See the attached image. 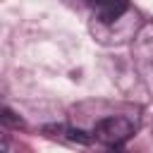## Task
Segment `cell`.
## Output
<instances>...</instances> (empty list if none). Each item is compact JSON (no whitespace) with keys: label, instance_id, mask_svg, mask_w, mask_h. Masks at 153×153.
Segmentation results:
<instances>
[{"label":"cell","instance_id":"3","mask_svg":"<svg viewBox=\"0 0 153 153\" xmlns=\"http://www.w3.org/2000/svg\"><path fill=\"white\" fill-rule=\"evenodd\" d=\"M0 120H2V124H7V127H14V129L24 127V120H22L19 115H14L10 108H2V112H0Z\"/></svg>","mask_w":153,"mask_h":153},{"label":"cell","instance_id":"4","mask_svg":"<svg viewBox=\"0 0 153 153\" xmlns=\"http://www.w3.org/2000/svg\"><path fill=\"white\" fill-rule=\"evenodd\" d=\"M67 134H69V139H72V141H79V143H91V136H86L81 129H67Z\"/></svg>","mask_w":153,"mask_h":153},{"label":"cell","instance_id":"1","mask_svg":"<svg viewBox=\"0 0 153 153\" xmlns=\"http://www.w3.org/2000/svg\"><path fill=\"white\" fill-rule=\"evenodd\" d=\"M131 134H134V124L124 117H105L93 129V136L105 146H122L127 139H131Z\"/></svg>","mask_w":153,"mask_h":153},{"label":"cell","instance_id":"2","mask_svg":"<svg viewBox=\"0 0 153 153\" xmlns=\"http://www.w3.org/2000/svg\"><path fill=\"white\" fill-rule=\"evenodd\" d=\"M129 2L127 0H98V17L105 24H112L115 19H120L127 12Z\"/></svg>","mask_w":153,"mask_h":153}]
</instances>
